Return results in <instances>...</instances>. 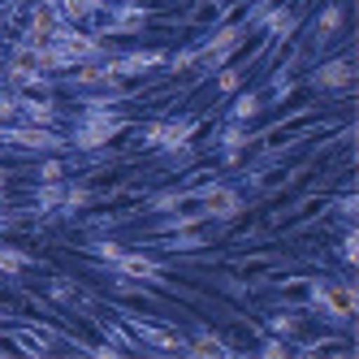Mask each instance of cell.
<instances>
[{"mask_svg":"<svg viewBox=\"0 0 359 359\" xmlns=\"http://www.w3.org/2000/svg\"><path fill=\"white\" fill-rule=\"evenodd\" d=\"M273 273H277V260H247V264H238V277L243 281H264Z\"/></svg>","mask_w":359,"mask_h":359,"instance_id":"cell-1","label":"cell"}]
</instances>
